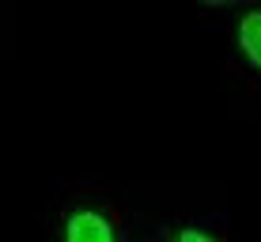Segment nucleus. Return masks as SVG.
<instances>
[{
  "label": "nucleus",
  "instance_id": "obj_2",
  "mask_svg": "<svg viewBox=\"0 0 261 242\" xmlns=\"http://www.w3.org/2000/svg\"><path fill=\"white\" fill-rule=\"evenodd\" d=\"M239 49L246 53V61L254 68H261V8L239 19Z\"/></svg>",
  "mask_w": 261,
  "mask_h": 242
},
{
  "label": "nucleus",
  "instance_id": "obj_3",
  "mask_svg": "<svg viewBox=\"0 0 261 242\" xmlns=\"http://www.w3.org/2000/svg\"><path fill=\"white\" fill-rule=\"evenodd\" d=\"M178 242H220V238H212L208 231H201V227H182L178 231Z\"/></svg>",
  "mask_w": 261,
  "mask_h": 242
},
{
  "label": "nucleus",
  "instance_id": "obj_1",
  "mask_svg": "<svg viewBox=\"0 0 261 242\" xmlns=\"http://www.w3.org/2000/svg\"><path fill=\"white\" fill-rule=\"evenodd\" d=\"M65 242H114V223L102 212L76 208L65 220Z\"/></svg>",
  "mask_w": 261,
  "mask_h": 242
}]
</instances>
